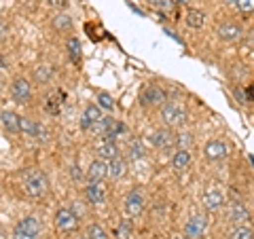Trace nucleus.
Segmentation results:
<instances>
[{
    "label": "nucleus",
    "mask_w": 254,
    "mask_h": 239,
    "mask_svg": "<svg viewBox=\"0 0 254 239\" xmlns=\"http://www.w3.org/2000/svg\"><path fill=\"white\" fill-rule=\"evenodd\" d=\"M235 98H237V102H240V104H246V102H248V98H250V93L244 91V89H235Z\"/></svg>",
    "instance_id": "473e14b6"
},
{
    "label": "nucleus",
    "mask_w": 254,
    "mask_h": 239,
    "mask_svg": "<svg viewBox=\"0 0 254 239\" xmlns=\"http://www.w3.org/2000/svg\"><path fill=\"white\" fill-rule=\"evenodd\" d=\"M229 216H231L233 222H237V225H246V222L250 220V212L246 210V205L242 203H233L231 210H229Z\"/></svg>",
    "instance_id": "a211bd4d"
},
{
    "label": "nucleus",
    "mask_w": 254,
    "mask_h": 239,
    "mask_svg": "<svg viewBox=\"0 0 254 239\" xmlns=\"http://www.w3.org/2000/svg\"><path fill=\"white\" fill-rule=\"evenodd\" d=\"M98 106L104 110H113L115 108V100L108 93H98Z\"/></svg>",
    "instance_id": "c85d7f7f"
},
{
    "label": "nucleus",
    "mask_w": 254,
    "mask_h": 239,
    "mask_svg": "<svg viewBox=\"0 0 254 239\" xmlns=\"http://www.w3.org/2000/svg\"><path fill=\"white\" fill-rule=\"evenodd\" d=\"M17 231H23V233H30V235H38L41 233V222H38L34 216H28L17 222Z\"/></svg>",
    "instance_id": "6ab92c4d"
},
{
    "label": "nucleus",
    "mask_w": 254,
    "mask_h": 239,
    "mask_svg": "<svg viewBox=\"0 0 254 239\" xmlns=\"http://www.w3.org/2000/svg\"><path fill=\"white\" fill-rule=\"evenodd\" d=\"M161 117H163L165 125H170V127H180V125L187 123V110H185L182 104H176V102L163 104Z\"/></svg>",
    "instance_id": "f03ea898"
},
{
    "label": "nucleus",
    "mask_w": 254,
    "mask_h": 239,
    "mask_svg": "<svg viewBox=\"0 0 254 239\" xmlns=\"http://www.w3.org/2000/svg\"><path fill=\"white\" fill-rule=\"evenodd\" d=\"M13 239H36V235H30V233H23V231L15 229V237Z\"/></svg>",
    "instance_id": "72a5a7b5"
},
{
    "label": "nucleus",
    "mask_w": 254,
    "mask_h": 239,
    "mask_svg": "<svg viewBox=\"0 0 254 239\" xmlns=\"http://www.w3.org/2000/svg\"><path fill=\"white\" fill-rule=\"evenodd\" d=\"M11 93L19 104H26V102H30V98H32V87L26 78H15L13 85H11Z\"/></svg>",
    "instance_id": "6e6552de"
},
{
    "label": "nucleus",
    "mask_w": 254,
    "mask_h": 239,
    "mask_svg": "<svg viewBox=\"0 0 254 239\" xmlns=\"http://www.w3.org/2000/svg\"><path fill=\"white\" fill-rule=\"evenodd\" d=\"M87 235H89V239H108V233L100 225H91L87 229Z\"/></svg>",
    "instance_id": "cd10ccee"
},
{
    "label": "nucleus",
    "mask_w": 254,
    "mask_h": 239,
    "mask_svg": "<svg viewBox=\"0 0 254 239\" xmlns=\"http://www.w3.org/2000/svg\"><path fill=\"white\" fill-rule=\"evenodd\" d=\"M19 121L21 119L11 113V110H4V113H0V123H2V127L6 131H11V133H17L19 131Z\"/></svg>",
    "instance_id": "f3484780"
},
{
    "label": "nucleus",
    "mask_w": 254,
    "mask_h": 239,
    "mask_svg": "<svg viewBox=\"0 0 254 239\" xmlns=\"http://www.w3.org/2000/svg\"><path fill=\"white\" fill-rule=\"evenodd\" d=\"M174 2H176V0H150V4H153L155 9H161V11H170L174 6Z\"/></svg>",
    "instance_id": "7c9ffc66"
},
{
    "label": "nucleus",
    "mask_w": 254,
    "mask_h": 239,
    "mask_svg": "<svg viewBox=\"0 0 254 239\" xmlns=\"http://www.w3.org/2000/svg\"><path fill=\"white\" fill-rule=\"evenodd\" d=\"M133 235V225H131V220H121L117 225L115 229V237L117 239H131Z\"/></svg>",
    "instance_id": "5701e85b"
},
{
    "label": "nucleus",
    "mask_w": 254,
    "mask_h": 239,
    "mask_svg": "<svg viewBox=\"0 0 254 239\" xmlns=\"http://www.w3.org/2000/svg\"><path fill=\"white\" fill-rule=\"evenodd\" d=\"M174 239H189V237H187V235H185V237H174Z\"/></svg>",
    "instance_id": "58836bf2"
},
{
    "label": "nucleus",
    "mask_w": 254,
    "mask_h": 239,
    "mask_svg": "<svg viewBox=\"0 0 254 239\" xmlns=\"http://www.w3.org/2000/svg\"><path fill=\"white\" fill-rule=\"evenodd\" d=\"M53 28H55V30H70V28H72V19H70L68 15L60 13L58 17L53 19Z\"/></svg>",
    "instance_id": "a878e982"
},
{
    "label": "nucleus",
    "mask_w": 254,
    "mask_h": 239,
    "mask_svg": "<svg viewBox=\"0 0 254 239\" xmlns=\"http://www.w3.org/2000/svg\"><path fill=\"white\" fill-rule=\"evenodd\" d=\"M229 239H254V229L246 225H237L229 231Z\"/></svg>",
    "instance_id": "412c9836"
},
{
    "label": "nucleus",
    "mask_w": 254,
    "mask_h": 239,
    "mask_svg": "<svg viewBox=\"0 0 254 239\" xmlns=\"http://www.w3.org/2000/svg\"><path fill=\"white\" fill-rule=\"evenodd\" d=\"M102 119V110H100V106H87L85 108V113H83V121H81V127L83 129H91V125L93 123H98Z\"/></svg>",
    "instance_id": "dca6fc26"
},
{
    "label": "nucleus",
    "mask_w": 254,
    "mask_h": 239,
    "mask_svg": "<svg viewBox=\"0 0 254 239\" xmlns=\"http://www.w3.org/2000/svg\"><path fill=\"white\" fill-rule=\"evenodd\" d=\"M205 229H208V220H205V216H201V214H195V216L187 222L185 235L189 239H199V237H203Z\"/></svg>",
    "instance_id": "20e7f679"
},
{
    "label": "nucleus",
    "mask_w": 254,
    "mask_h": 239,
    "mask_svg": "<svg viewBox=\"0 0 254 239\" xmlns=\"http://www.w3.org/2000/svg\"><path fill=\"white\" fill-rule=\"evenodd\" d=\"M125 212L129 214V216H140L142 212H144V195L140 193V190H131L129 195L125 199Z\"/></svg>",
    "instance_id": "423d86ee"
},
{
    "label": "nucleus",
    "mask_w": 254,
    "mask_h": 239,
    "mask_svg": "<svg viewBox=\"0 0 254 239\" xmlns=\"http://www.w3.org/2000/svg\"><path fill=\"white\" fill-rule=\"evenodd\" d=\"M108 176V163H104V159H98L89 165V172H87V178L89 182H102Z\"/></svg>",
    "instance_id": "4468645a"
},
{
    "label": "nucleus",
    "mask_w": 254,
    "mask_h": 239,
    "mask_svg": "<svg viewBox=\"0 0 254 239\" xmlns=\"http://www.w3.org/2000/svg\"><path fill=\"white\" fill-rule=\"evenodd\" d=\"M150 142L157 148H172L176 144V135H174L170 129H157L153 135H150Z\"/></svg>",
    "instance_id": "f8f14e48"
},
{
    "label": "nucleus",
    "mask_w": 254,
    "mask_h": 239,
    "mask_svg": "<svg viewBox=\"0 0 254 239\" xmlns=\"http://www.w3.org/2000/svg\"><path fill=\"white\" fill-rule=\"evenodd\" d=\"M144 153H146L144 144H142V142H138V140L129 146V159H131V161H136V159H142V157H144Z\"/></svg>",
    "instance_id": "bb28decb"
},
{
    "label": "nucleus",
    "mask_w": 254,
    "mask_h": 239,
    "mask_svg": "<svg viewBox=\"0 0 254 239\" xmlns=\"http://www.w3.org/2000/svg\"><path fill=\"white\" fill-rule=\"evenodd\" d=\"M218 36L225 43H237V41H242L244 30H242V26H237L233 21H225V23H220V28H218Z\"/></svg>",
    "instance_id": "39448f33"
},
{
    "label": "nucleus",
    "mask_w": 254,
    "mask_h": 239,
    "mask_svg": "<svg viewBox=\"0 0 254 239\" xmlns=\"http://www.w3.org/2000/svg\"><path fill=\"white\" fill-rule=\"evenodd\" d=\"M203 153H205V157H208L210 161H220V159H225V157H227L229 148H227L225 142H220V140H212V142H208V144H205Z\"/></svg>",
    "instance_id": "9b49d317"
},
{
    "label": "nucleus",
    "mask_w": 254,
    "mask_h": 239,
    "mask_svg": "<svg viewBox=\"0 0 254 239\" xmlns=\"http://www.w3.org/2000/svg\"><path fill=\"white\" fill-rule=\"evenodd\" d=\"M51 76V68H47V66H41L36 70V78L38 81H47V78Z\"/></svg>",
    "instance_id": "2f4dec72"
},
{
    "label": "nucleus",
    "mask_w": 254,
    "mask_h": 239,
    "mask_svg": "<svg viewBox=\"0 0 254 239\" xmlns=\"http://www.w3.org/2000/svg\"><path fill=\"white\" fill-rule=\"evenodd\" d=\"M55 227H58L62 233H72V231H76V227H78V216L72 210L60 208L58 214H55Z\"/></svg>",
    "instance_id": "7ed1b4c3"
},
{
    "label": "nucleus",
    "mask_w": 254,
    "mask_h": 239,
    "mask_svg": "<svg viewBox=\"0 0 254 239\" xmlns=\"http://www.w3.org/2000/svg\"><path fill=\"white\" fill-rule=\"evenodd\" d=\"M47 188H49V182H47V176L41 170H28L26 176H23V190L30 197H43L47 195Z\"/></svg>",
    "instance_id": "f257e3e1"
},
{
    "label": "nucleus",
    "mask_w": 254,
    "mask_h": 239,
    "mask_svg": "<svg viewBox=\"0 0 254 239\" xmlns=\"http://www.w3.org/2000/svg\"><path fill=\"white\" fill-rule=\"evenodd\" d=\"M85 195H87V201L93 203V205L106 203V186L102 184V182H89V186H87Z\"/></svg>",
    "instance_id": "1a4fd4ad"
},
{
    "label": "nucleus",
    "mask_w": 254,
    "mask_h": 239,
    "mask_svg": "<svg viewBox=\"0 0 254 239\" xmlns=\"http://www.w3.org/2000/svg\"><path fill=\"white\" fill-rule=\"evenodd\" d=\"M66 47H68V55H70V60H72L74 63L81 61V55H83V53H81V43H78L74 36H72V38H68Z\"/></svg>",
    "instance_id": "b1692460"
},
{
    "label": "nucleus",
    "mask_w": 254,
    "mask_h": 239,
    "mask_svg": "<svg viewBox=\"0 0 254 239\" xmlns=\"http://www.w3.org/2000/svg\"><path fill=\"white\" fill-rule=\"evenodd\" d=\"M95 150H98L100 159H104V161H110V159L119 157V146L115 144L113 140H106V138L95 144Z\"/></svg>",
    "instance_id": "2eb2a0df"
},
{
    "label": "nucleus",
    "mask_w": 254,
    "mask_h": 239,
    "mask_svg": "<svg viewBox=\"0 0 254 239\" xmlns=\"http://www.w3.org/2000/svg\"><path fill=\"white\" fill-rule=\"evenodd\" d=\"M222 203H225V197H222V193L218 188H208L203 193V205H205V210H220L222 208Z\"/></svg>",
    "instance_id": "ddd939ff"
},
{
    "label": "nucleus",
    "mask_w": 254,
    "mask_h": 239,
    "mask_svg": "<svg viewBox=\"0 0 254 239\" xmlns=\"http://www.w3.org/2000/svg\"><path fill=\"white\" fill-rule=\"evenodd\" d=\"M189 163H190V153H189V150H178V153L172 157V167L176 172L187 170Z\"/></svg>",
    "instance_id": "4be33fe9"
},
{
    "label": "nucleus",
    "mask_w": 254,
    "mask_h": 239,
    "mask_svg": "<svg viewBox=\"0 0 254 239\" xmlns=\"http://www.w3.org/2000/svg\"><path fill=\"white\" fill-rule=\"evenodd\" d=\"M187 23L190 28H201L203 26V13L197 11V9H190L187 13Z\"/></svg>",
    "instance_id": "393cba45"
},
{
    "label": "nucleus",
    "mask_w": 254,
    "mask_h": 239,
    "mask_svg": "<svg viewBox=\"0 0 254 239\" xmlns=\"http://www.w3.org/2000/svg\"><path fill=\"white\" fill-rule=\"evenodd\" d=\"M225 2H227V4H235V2H237V0H225Z\"/></svg>",
    "instance_id": "c9c22d12"
},
{
    "label": "nucleus",
    "mask_w": 254,
    "mask_h": 239,
    "mask_svg": "<svg viewBox=\"0 0 254 239\" xmlns=\"http://www.w3.org/2000/svg\"><path fill=\"white\" fill-rule=\"evenodd\" d=\"M237 9H240L244 15H250L254 13V0H237Z\"/></svg>",
    "instance_id": "c756f323"
},
{
    "label": "nucleus",
    "mask_w": 254,
    "mask_h": 239,
    "mask_svg": "<svg viewBox=\"0 0 254 239\" xmlns=\"http://www.w3.org/2000/svg\"><path fill=\"white\" fill-rule=\"evenodd\" d=\"M81 239H89V235H85V237H81Z\"/></svg>",
    "instance_id": "ea45409f"
},
{
    "label": "nucleus",
    "mask_w": 254,
    "mask_h": 239,
    "mask_svg": "<svg viewBox=\"0 0 254 239\" xmlns=\"http://www.w3.org/2000/svg\"><path fill=\"white\" fill-rule=\"evenodd\" d=\"M140 100H142V104L144 106H159V104H163L165 102V91L161 89V87L150 85V87H146V89L142 91Z\"/></svg>",
    "instance_id": "0eeeda50"
},
{
    "label": "nucleus",
    "mask_w": 254,
    "mask_h": 239,
    "mask_svg": "<svg viewBox=\"0 0 254 239\" xmlns=\"http://www.w3.org/2000/svg\"><path fill=\"white\" fill-rule=\"evenodd\" d=\"M19 131H23L26 135H32V138H38V140L47 138V129L41 123L32 121V119H21L19 121Z\"/></svg>",
    "instance_id": "9d476101"
},
{
    "label": "nucleus",
    "mask_w": 254,
    "mask_h": 239,
    "mask_svg": "<svg viewBox=\"0 0 254 239\" xmlns=\"http://www.w3.org/2000/svg\"><path fill=\"white\" fill-rule=\"evenodd\" d=\"M49 4L53 6V9H64V6L68 4V0H49Z\"/></svg>",
    "instance_id": "f704fd0d"
},
{
    "label": "nucleus",
    "mask_w": 254,
    "mask_h": 239,
    "mask_svg": "<svg viewBox=\"0 0 254 239\" xmlns=\"http://www.w3.org/2000/svg\"><path fill=\"white\" fill-rule=\"evenodd\" d=\"M178 2H182V4H187V2H189V0H178Z\"/></svg>",
    "instance_id": "4c0bfd02"
},
{
    "label": "nucleus",
    "mask_w": 254,
    "mask_h": 239,
    "mask_svg": "<svg viewBox=\"0 0 254 239\" xmlns=\"http://www.w3.org/2000/svg\"><path fill=\"white\" fill-rule=\"evenodd\" d=\"M4 66V61H2V58H0V68H2Z\"/></svg>",
    "instance_id": "e433bc0d"
},
{
    "label": "nucleus",
    "mask_w": 254,
    "mask_h": 239,
    "mask_svg": "<svg viewBox=\"0 0 254 239\" xmlns=\"http://www.w3.org/2000/svg\"><path fill=\"white\" fill-rule=\"evenodd\" d=\"M125 170H127V163L123 161V159L115 157V159H110L108 161V176L110 178H121L125 174Z\"/></svg>",
    "instance_id": "aec40b11"
}]
</instances>
